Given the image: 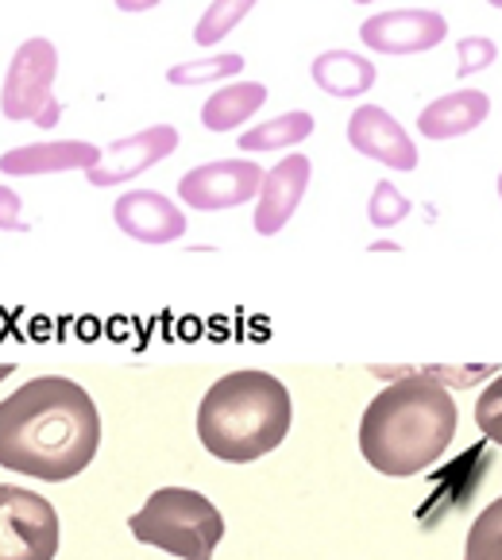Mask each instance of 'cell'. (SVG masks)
<instances>
[{
    "instance_id": "obj_27",
    "label": "cell",
    "mask_w": 502,
    "mask_h": 560,
    "mask_svg": "<svg viewBox=\"0 0 502 560\" xmlns=\"http://www.w3.org/2000/svg\"><path fill=\"white\" fill-rule=\"evenodd\" d=\"M355 4H375V0H355Z\"/></svg>"
},
{
    "instance_id": "obj_5",
    "label": "cell",
    "mask_w": 502,
    "mask_h": 560,
    "mask_svg": "<svg viewBox=\"0 0 502 560\" xmlns=\"http://www.w3.org/2000/svg\"><path fill=\"white\" fill-rule=\"evenodd\" d=\"M58 74V50L50 39H27L12 55L4 90H0V108L9 120H32L39 128H55L62 105L50 97V85Z\"/></svg>"
},
{
    "instance_id": "obj_16",
    "label": "cell",
    "mask_w": 502,
    "mask_h": 560,
    "mask_svg": "<svg viewBox=\"0 0 502 560\" xmlns=\"http://www.w3.org/2000/svg\"><path fill=\"white\" fill-rule=\"evenodd\" d=\"M264 105H267V85L259 82L224 85V90H217L201 105V124H206L209 132H229V128H240L247 116H256Z\"/></svg>"
},
{
    "instance_id": "obj_9",
    "label": "cell",
    "mask_w": 502,
    "mask_h": 560,
    "mask_svg": "<svg viewBox=\"0 0 502 560\" xmlns=\"http://www.w3.org/2000/svg\"><path fill=\"white\" fill-rule=\"evenodd\" d=\"M174 148H178V128L155 124V128H143V132L128 136V140L108 143V148L101 151V163L85 174H90V182L101 186V190H105V186H120V182L140 178L143 171H151L155 163L171 159Z\"/></svg>"
},
{
    "instance_id": "obj_23",
    "label": "cell",
    "mask_w": 502,
    "mask_h": 560,
    "mask_svg": "<svg viewBox=\"0 0 502 560\" xmlns=\"http://www.w3.org/2000/svg\"><path fill=\"white\" fill-rule=\"evenodd\" d=\"M456 58H460V67L456 74L468 78V74H479V70L494 67V58H499V47H494L487 35H468V39L456 43Z\"/></svg>"
},
{
    "instance_id": "obj_26",
    "label": "cell",
    "mask_w": 502,
    "mask_h": 560,
    "mask_svg": "<svg viewBox=\"0 0 502 560\" xmlns=\"http://www.w3.org/2000/svg\"><path fill=\"white\" fill-rule=\"evenodd\" d=\"M487 4H494V9H502V0H487Z\"/></svg>"
},
{
    "instance_id": "obj_21",
    "label": "cell",
    "mask_w": 502,
    "mask_h": 560,
    "mask_svg": "<svg viewBox=\"0 0 502 560\" xmlns=\"http://www.w3.org/2000/svg\"><path fill=\"white\" fill-rule=\"evenodd\" d=\"M406 213H410V201H406L390 182H380V186L371 190L367 221L375 224V229H395V224L406 221Z\"/></svg>"
},
{
    "instance_id": "obj_1",
    "label": "cell",
    "mask_w": 502,
    "mask_h": 560,
    "mask_svg": "<svg viewBox=\"0 0 502 560\" xmlns=\"http://www.w3.org/2000/svg\"><path fill=\"white\" fill-rule=\"evenodd\" d=\"M101 448V413L67 375H39L0 402V468L62 483L82 476Z\"/></svg>"
},
{
    "instance_id": "obj_14",
    "label": "cell",
    "mask_w": 502,
    "mask_h": 560,
    "mask_svg": "<svg viewBox=\"0 0 502 560\" xmlns=\"http://www.w3.org/2000/svg\"><path fill=\"white\" fill-rule=\"evenodd\" d=\"M487 113H491L487 93L456 90V93H445V97H436L433 105L421 108L418 132L425 136V140H456V136L476 132L479 124L487 120Z\"/></svg>"
},
{
    "instance_id": "obj_17",
    "label": "cell",
    "mask_w": 502,
    "mask_h": 560,
    "mask_svg": "<svg viewBox=\"0 0 502 560\" xmlns=\"http://www.w3.org/2000/svg\"><path fill=\"white\" fill-rule=\"evenodd\" d=\"M313 136V116L310 113H282L275 120L259 124V128H247L240 136V151L244 155H264V151H282L294 148V143L310 140Z\"/></svg>"
},
{
    "instance_id": "obj_20",
    "label": "cell",
    "mask_w": 502,
    "mask_h": 560,
    "mask_svg": "<svg viewBox=\"0 0 502 560\" xmlns=\"http://www.w3.org/2000/svg\"><path fill=\"white\" fill-rule=\"evenodd\" d=\"M244 70V55H217L201 58V62H182V67L166 70V82L171 85H206L221 82V78H236Z\"/></svg>"
},
{
    "instance_id": "obj_24",
    "label": "cell",
    "mask_w": 502,
    "mask_h": 560,
    "mask_svg": "<svg viewBox=\"0 0 502 560\" xmlns=\"http://www.w3.org/2000/svg\"><path fill=\"white\" fill-rule=\"evenodd\" d=\"M0 229L4 232H24V217H20V198L16 190H9V186H0Z\"/></svg>"
},
{
    "instance_id": "obj_28",
    "label": "cell",
    "mask_w": 502,
    "mask_h": 560,
    "mask_svg": "<svg viewBox=\"0 0 502 560\" xmlns=\"http://www.w3.org/2000/svg\"><path fill=\"white\" fill-rule=\"evenodd\" d=\"M499 198H502V174H499Z\"/></svg>"
},
{
    "instance_id": "obj_3",
    "label": "cell",
    "mask_w": 502,
    "mask_h": 560,
    "mask_svg": "<svg viewBox=\"0 0 502 560\" xmlns=\"http://www.w3.org/2000/svg\"><path fill=\"white\" fill-rule=\"evenodd\" d=\"M290 390L267 371H232L206 390L198 406V438L224 464H252L287 441Z\"/></svg>"
},
{
    "instance_id": "obj_25",
    "label": "cell",
    "mask_w": 502,
    "mask_h": 560,
    "mask_svg": "<svg viewBox=\"0 0 502 560\" xmlns=\"http://www.w3.org/2000/svg\"><path fill=\"white\" fill-rule=\"evenodd\" d=\"M155 4H163V0H116L120 12H148V9H155Z\"/></svg>"
},
{
    "instance_id": "obj_4",
    "label": "cell",
    "mask_w": 502,
    "mask_h": 560,
    "mask_svg": "<svg viewBox=\"0 0 502 560\" xmlns=\"http://www.w3.org/2000/svg\"><path fill=\"white\" fill-rule=\"evenodd\" d=\"M136 541L155 545L178 560H213L224 537V518L201 491L186 487H159L143 511L128 518Z\"/></svg>"
},
{
    "instance_id": "obj_8",
    "label": "cell",
    "mask_w": 502,
    "mask_h": 560,
    "mask_svg": "<svg viewBox=\"0 0 502 560\" xmlns=\"http://www.w3.org/2000/svg\"><path fill=\"white\" fill-rule=\"evenodd\" d=\"M448 20L433 9H402V12H380L360 24V39L380 55H421L445 43Z\"/></svg>"
},
{
    "instance_id": "obj_7",
    "label": "cell",
    "mask_w": 502,
    "mask_h": 560,
    "mask_svg": "<svg viewBox=\"0 0 502 560\" xmlns=\"http://www.w3.org/2000/svg\"><path fill=\"white\" fill-rule=\"evenodd\" d=\"M264 186V166L256 159H224V163L194 166L182 174L178 194L190 209L213 213V209H236L247 198H256Z\"/></svg>"
},
{
    "instance_id": "obj_19",
    "label": "cell",
    "mask_w": 502,
    "mask_h": 560,
    "mask_svg": "<svg viewBox=\"0 0 502 560\" xmlns=\"http://www.w3.org/2000/svg\"><path fill=\"white\" fill-rule=\"evenodd\" d=\"M464 560H502V499H494L468 529Z\"/></svg>"
},
{
    "instance_id": "obj_2",
    "label": "cell",
    "mask_w": 502,
    "mask_h": 560,
    "mask_svg": "<svg viewBox=\"0 0 502 560\" xmlns=\"http://www.w3.org/2000/svg\"><path fill=\"white\" fill-rule=\"evenodd\" d=\"M456 402L429 375H406L371 398L360 421V453L380 476H418L448 453Z\"/></svg>"
},
{
    "instance_id": "obj_13",
    "label": "cell",
    "mask_w": 502,
    "mask_h": 560,
    "mask_svg": "<svg viewBox=\"0 0 502 560\" xmlns=\"http://www.w3.org/2000/svg\"><path fill=\"white\" fill-rule=\"evenodd\" d=\"M101 163V148L85 140L62 143H27L0 155V174L24 178V174H58V171H93Z\"/></svg>"
},
{
    "instance_id": "obj_10",
    "label": "cell",
    "mask_w": 502,
    "mask_h": 560,
    "mask_svg": "<svg viewBox=\"0 0 502 560\" xmlns=\"http://www.w3.org/2000/svg\"><path fill=\"white\" fill-rule=\"evenodd\" d=\"M348 143L360 155L390 166V171H413L418 166V148L406 136V128L380 105H363L348 120Z\"/></svg>"
},
{
    "instance_id": "obj_18",
    "label": "cell",
    "mask_w": 502,
    "mask_h": 560,
    "mask_svg": "<svg viewBox=\"0 0 502 560\" xmlns=\"http://www.w3.org/2000/svg\"><path fill=\"white\" fill-rule=\"evenodd\" d=\"M256 4L259 0H213L206 9V16L198 20V27H194V39H198L201 47H217L224 35H232V27L256 9Z\"/></svg>"
},
{
    "instance_id": "obj_12",
    "label": "cell",
    "mask_w": 502,
    "mask_h": 560,
    "mask_svg": "<svg viewBox=\"0 0 502 560\" xmlns=\"http://www.w3.org/2000/svg\"><path fill=\"white\" fill-rule=\"evenodd\" d=\"M313 166L305 155L279 159V166L264 174L259 186V206H256V232L259 236H275L287 229V221L294 217V209L302 206L305 190H310Z\"/></svg>"
},
{
    "instance_id": "obj_11",
    "label": "cell",
    "mask_w": 502,
    "mask_h": 560,
    "mask_svg": "<svg viewBox=\"0 0 502 560\" xmlns=\"http://www.w3.org/2000/svg\"><path fill=\"white\" fill-rule=\"evenodd\" d=\"M113 221L124 236L140 244H174L178 236H186V213L171 198L151 190H128L124 198H116Z\"/></svg>"
},
{
    "instance_id": "obj_22",
    "label": "cell",
    "mask_w": 502,
    "mask_h": 560,
    "mask_svg": "<svg viewBox=\"0 0 502 560\" xmlns=\"http://www.w3.org/2000/svg\"><path fill=\"white\" fill-rule=\"evenodd\" d=\"M476 425L487 441L502 445V375L494 383H487V390L476 402Z\"/></svg>"
},
{
    "instance_id": "obj_6",
    "label": "cell",
    "mask_w": 502,
    "mask_h": 560,
    "mask_svg": "<svg viewBox=\"0 0 502 560\" xmlns=\"http://www.w3.org/2000/svg\"><path fill=\"white\" fill-rule=\"evenodd\" d=\"M58 541L55 506L27 487L0 483V560H55Z\"/></svg>"
},
{
    "instance_id": "obj_15",
    "label": "cell",
    "mask_w": 502,
    "mask_h": 560,
    "mask_svg": "<svg viewBox=\"0 0 502 560\" xmlns=\"http://www.w3.org/2000/svg\"><path fill=\"white\" fill-rule=\"evenodd\" d=\"M380 70L371 67V58L355 55V50H325L313 58V82L329 97H363L375 85Z\"/></svg>"
}]
</instances>
